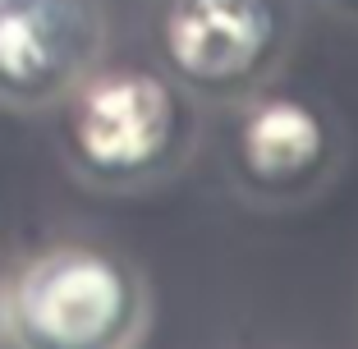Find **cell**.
<instances>
[{
	"instance_id": "1",
	"label": "cell",
	"mask_w": 358,
	"mask_h": 349,
	"mask_svg": "<svg viewBox=\"0 0 358 349\" xmlns=\"http://www.w3.org/2000/svg\"><path fill=\"white\" fill-rule=\"evenodd\" d=\"M60 138L83 180L101 189H138L179 170L193 152L198 97L184 92L166 69H87L64 92Z\"/></svg>"
},
{
	"instance_id": "2",
	"label": "cell",
	"mask_w": 358,
	"mask_h": 349,
	"mask_svg": "<svg viewBox=\"0 0 358 349\" xmlns=\"http://www.w3.org/2000/svg\"><path fill=\"white\" fill-rule=\"evenodd\" d=\"M148 299L129 262L92 243H60L19 271L5 327L32 349H115L143 327Z\"/></svg>"
},
{
	"instance_id": "3",
	"label": "cell",
	"mask_w": 358,
	"mask_h": 349,
	"mask_svg": "<svg viewBox=\"0 0 358 349\" xmlns=\"http://www.w3.org/2000/svg\"><path fill=\"white\" fill-rule=\"evenodd\" d=\"M289 42L280 0H166L157 19L161 64L198 101H243L271 78Z\"/></svg>"
},
{
	"instance_id": "4",
	"label": "cell",
	"mask_w": 358,
	"mask_h": 349,
	"mask_svg": "<svg viewBox=\"0 0 358 349\" xmlns=\"http://www.w3.org/2000/svg\"><path fill=\"white\" fill-rule=\"evenodd\" d=\"M340 134L317 101L299 92H248L230 124V170L243 193L262 202L308 198L327 184Z\"/></svg>"
},
{
	"instance_id": "5",
	"label": "cell",
	"mask_w": 358,
	"mask_h": 349,
	"mask_svg": "<svg viewBox=\"0 0 358 349\" xmlns=\"http://www.w3.org/2000/svg\"><path fill=\"white\" fill-rule=\"evenodd\" d=\"M101 19L92 0H0V97L51 101L92 69Z\"/></svg>"
},
{
	"instance_id": "6",
	"label": "cell",
	"mask_w": 358,
	"mask_h": 349,
	"mask_svg": "<svg viewBox=\"0 0 358 349\" xmlns=\"http://www.w3.org/2000/svg\"><path fill=\"white\" fill-rule=\"evenodd\" d=\"M327 5H331L336 14H345V19H354V23H358V0H327Z\"/></svg>"
},
{
	"instance_id": "7",
	"label": "cell",
	"mask_w": 358,
	"mask_h": 349,
	"mask_svg": "<svg viewBox=\"0 0 358 349\" xmlns=\"http://www.w3.org/2000/svg\"><path fill=\"white\" fill-rule=\"evenodd\" d=\"M0 322H5V308H0Z\"/></svg>"
}]
</instances>
